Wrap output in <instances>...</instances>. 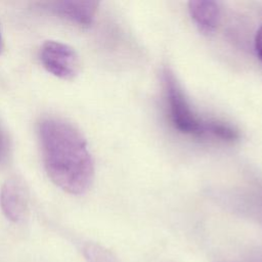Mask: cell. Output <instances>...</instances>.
<instances>
[{"mask_svg": "<svg viewBox=\"0 0 262 262\" xmlns=\"http://www.w3.org/2000/svg\"><path fill=\"white\" fill-rule=\"evenodd\" d=\"M255 50H256L257 56L262 61V26L259 28L255 36Z\"/></svg>", "mask_w": 262, "mask_h": 262, "instance_id": "obj_10", "label": "cell"}, {"mask_svg": "<svg viewBox=\"0 0 262 262\" xmlns=\"http://www.w3.org/2000/svg\"><path fill=\"white\" fill-rule=\"evenodd\" d=\"M207 134L226 142H233L239 138V132L237 129L226 122L215 119L208 120Z\"/></svg>", "mask_w": 262, "mask_h": 262, "instance_id": "obj_7", "label": "cell"}, {"mask_svg": "<svg viewBox=\"0 0 262 262\" xmlns=\"http://www.w3.org/2000/svg\"><path fill=\"white\" fill-rule=\"evenodd\" d=\"M257 262H262V259H260V260H258Z\"/></svg>", "mask_w": 262, "mask_h": 262, "instance_id": "obj_12", "label": "cell"}, {"mask_svg": "<svg viewBox=\"0 0 262 262\" xmlns=\"http://www.w3.org/2000/svg\"><path fill=\"white\" fill-rule=\"evenodd\" d=\"M163 76L169 117L173 127L182 134L194 137L201 138L208 135V120H203L193 112L173 73L165 69Z\"/></svg>", "mask_w": 262, "mask_h": 262, "instance_id": "obj_2", "label": "cell"}, {"mask_svg": "<svg viewBox=\"0 0 262 262\" xmlns=\"http://www.w3.org/2000/svg\"><path fill=\"white\" fill-rule=\"evenodd\" d=\"M0 206L4 215L12 222H20L28 212V193L24 183L11 178L5 181L0 191Z\"/></svg>", "mask_w": 262, "mask_h": 262, "instance_id": "obj_5", "label": "cell"}, {"mask_svg": "<svg viewBox=\"0 0 262 262\" xmlns=\"http://www.w3.org/2000/svg\"><path fill=\"white\" fill-rule=\"evenodd\" d=\"M38 132L44 167L51 181L72 194L86 192L93 181L94 163L81 132L53 117L42 119Z\"/></svg>", "mask_w": 262, "mask_h": 262, "instance_id": "obj_1", "label": "cell"}, {"mask_svg": "<svg viewBox=\"0 0 262 262\" xmlns=\"http://www.w3.org/2000/svg\"><path fill=\"white\" fill-rule=\"evenodd\" d=\"M42 5H44L50 12L76 25L89 27L94 20L99 3L97 1L64 0L46 2Z\"/></svg>", "mask_w": 262, "mask_h": 262, "instance_id": "obj_4", "label": "cell"}, {"mask_svg": "<svg viewBox=\"0 0 262 262\" xmlns=\"http://www.w3.org/2000/svg\"><path fill=\"white\" fill-rule=\"evenodd\" d=\"M3 49H4V41H3V37L1 34V30H0V54L2 53Z\"/></svg>", "mask_w": 262, "mask_h": 262, "instance_id": "obj_11", "label": "cell"}, {"mask_svg": "<svg viewBox=\"0 0 262 262\" xmlns=\"http://www.w3.org/2000/svg\"><path fill=\"white\" fill-rule=\"evenodd\" d=\"M40 60L50 74L62 80H73L81 69L76 50L59 41L44 42L40 49Z\"/></svg>", "mask_w": 262, "mask_h": 262, "instance_id": "obj_3", "label": "cell"}, {"mask_svg": "<svg viewBox=\"0 0 262 262\" xmlns=\"http://www.w3.org/2000/svg\"><path fill=\"white\" fill-rule=\"evenodd\" d=\"M8 142H7V138L4 134V132L2 131V129L0 128V164L4 163L7 159L8 156Z\"/></svg>", "mask_w": 262, "mask_h": 262, "instance_id": "obj_9", "label": "cell"}, {"mask_svg": "<svg viewBox=\"0 0 262 262\" xmlns=\"http://www.w3.org/2000/svg\"><path fill=\"white\" fill-rule=\"evenodd\" d=\"M83 255L87 262H120L111 251L93 243L83 247Z\"/></svg>", "mask_w": 262, "mask_h": 262, "instance_id": "obj_8", "label": "cell"}, {"mask_svg": "<svg viewBox=\"0 0 262 262\" xmlns=\"http://www.w3.org/2000/svg\"><path fill=\"white\" fill-rule=\"evenodd\" d=\"M188 11L195 26L203 34H212L219 25L221 9L219 3L216 1H189Z\"/></svg>", "mask_w": 262, "mask_h": 262, "instance_id": "obj_6", "label": "cell"}]
</instances>
